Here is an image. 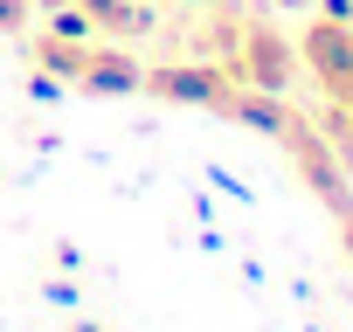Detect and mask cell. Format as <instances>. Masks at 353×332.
I'll list each match as a JSON object with an SVG mask.
<instances>
[{"mask_svg": "<svg viewBox=\"0 0 353 332\" xmlns=\"http://www.w3.org/2000/svg\"><path fill=\"white\" fill-rule=\"evenodd\" d=\"M194 56L222 63L229 76L256 83V90H291L298 83V42L250 14V8H229V0H201V21H194Z\"/></svg>", "mask_w": 353, "mask_h": 332, "instance_id": "cell-1", "label": "cell"}, {"mask_svg": "<svg viewBox=\"0 0 353 332\" xmlns=\"http://www.w3.org/2000/svg\"><path fill=\"white\" fill-rule=\"evenodd\" d=\"M166 8H201V0H166Z\"/></svg>", "mask_w": 353, "mask_h": 332, "instance_id": "cell-4", "label": "cell"}, {"mask_svg": "<svg viewBox=\"0 0 353 332\" xmlns=\"http://www.w3.org/2000/svg\"><path fill=\"white\" fill-rule=\"evenodd\" d=\"M298 70L319 83L325 97V138L339 152H353V21L346 14H312L298 35Z\"/></svg>", "mask_w": 353, "mask_h": 332, "instance_id": "cell-3", "label": "cell"}, {"mask_svg": "<svg viewBox=\"0 0 353 332\" xmlns=\"http://www.w3.org/2000/svg\"><path fill=\"white\" fill-rule=\"evenodd\" d=\"M28 70H42L49 83L83 90V97H125V90H139V76H145V63H139L125 42L83 35V28H63V21H49L42 35H28Z\"/></svg>", "mask_w": 353, "mask_h": 332, "instance_id": "cell-2", "label": "cell"}]
</instances>
